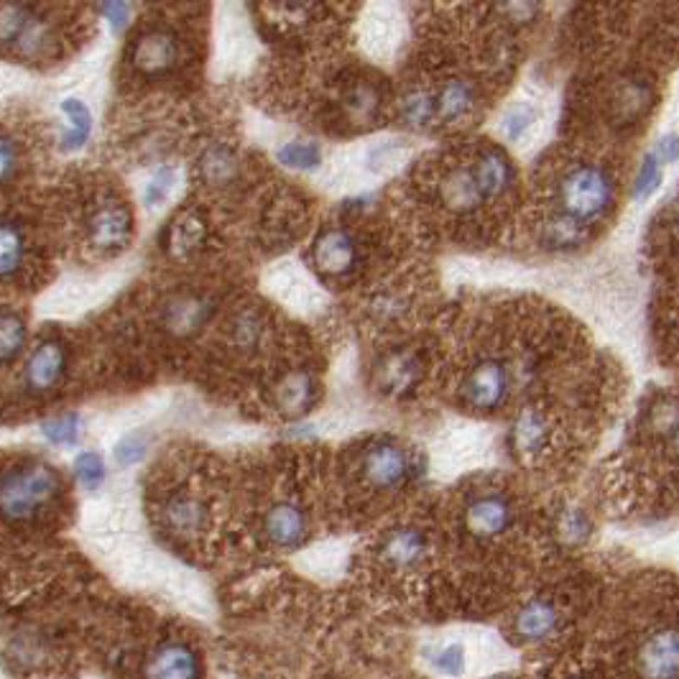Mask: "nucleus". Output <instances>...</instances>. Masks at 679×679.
<instances>
[{
	"mask_svg": "<svg viewBox=\"0 0 679 679\" xmlns=\"http://www.w3.org/2000/svg\"><path fill=\"white\" fill-rule=\"evenodd\" d=\"M62 493V476L49 462L28 460L0 472V519L34 521Z\"/></svg>",
	"mask_w": 679,
	"mask_h": 679,
	"instance_id": "nucleus-1",
	"label": "nucleus"
},
{
	"mask_svg": "<svg viewBox=\"0 0 679 679\" xmlns=\"http://www.w3.org/2000/svg\"><path fill=\"white\" fill-rule=\"evenodd\" d=\"M616 202V180L601 164H578L559 182V205L563 215L590 225L601 220Z\"/></svg>",
	"mask_w": 679,
	"mask_h": 679,
	"instance_id": "nucleus-2",
	"label": "nucleus"
},
{
	"mask_svg": "<svg viewBox=\"0 0 679 679\" xmlns=\"http://www.w3.org/2000/svg\"><path fill=\"white\" fill-rule=\"evenodd\" d=\"M360 472L363 481L375 491H396L409 481L411 476V457L402 445L383 440L373 442L363 453L360 460Z\"/></svg>",
	"mask_w": 679,
	"mask_h": 679,
	"instance_id": "nucleus-3",
	"label": "nucleus"
},
{
	"mask_svg": "<svg viewBox=\"0 0 679 679\" xmlns=\"http://www.w3.org/2000/svg\"><path fill=\"white\" fill-rule=\"evenodd\" d=\"M128 62L144 77L166 75L180 62V41L169 28H149L133 39Z\"/></svg>",
	"mask_w": 679,
	"mask_h": 679,
	"instance_id": "nucleus-4",
	"label": "nucleus"
},
{
	"mask_svg": "<svg viewBox=\"0 0 679 679\" xmlns=\"http://www.w3.org/2000/svg\"><path fill=\"white\" fill-rule=\"evenodd\" d=\"M511 379L501 360H481L462 381V402L478 411H493L506 404Z\"/></svg>",
	"mask_w": 679,
	"mask_h": 679,
	"instance_id": "nucleus-5",
	"label": "nucleus"
},
{
	"mask_svg": "<svg viewBox=\"0 0 679 679\" xmlns=\"http://www.w3.org/2000/svg\"><path fill=\"white\" fill-rule=\"evenodd\" d=\"M641 679H679V626H662L639 644Z\"/></svg>",
	"mask_w": 679,
	"mask_h": 679,
	"instance_id": "nucleus-6",
	"label": "nucleus"
},
{
	"mask_svg": "<svg viewBox=\"0 0 679 679\" xmlns=\"http://www.w3.org/2000/svg\"><path fill=\"white\" fill-rule=\"evenodd\" d=\"M314 266L322 276L330 279H343L350 276L356 271L360 261V250L356 238L343 227H330L324 231L314 243L312 250Z\"/></svg>",
	"mask_w": 679,
	"mask_h": 679,
	"instance_id": "nucleus-7",
	"label": "nucleus"
},
{
	"mask_svg": "<svg viewBox=\"0 0 679 679\" xmlns=\"http://www.w3.org/2000/svg\"><path fill=\"white\" fill-rule=\"evenodd\" d=\"M146 679H202L199 654L184 641H164L146 662Z\"/></svg>",
	"mask_w": 679,
	"mask_h": 679,
	"instance_id": "nucleus-8",
	"label": "nucleus"
},
{
	"mask_svg": "<svg viewBox=\"0 0 679 679\" xmlns=\"http://www.w3.org/2000/svg\"><path fill=\"white\" fill-rule=\"evenodd\" d=\"M131 212L118 199H108L95 208L87 220V235L100 250H118L131 240Z\"/></svg>",
	"mask_w": 679,
	"mask_h": 679,
	"instance_id": "nucleus-9",
	"label": "nucleus"
},
{
	"mask_svg": "<svg viewBox=\"0 0 679 679\" xmlns=\"http://www.w3.org/2000/svg\"><path fill=\"white\" fill-rule=\"evenodd\" d=\"M468 529L481 539H493L506 534L514 523V504L504 493H483L472 498L465 511Z\"/></svg>",
	"mask_w": 679,
	"mask_h": 679,
	"instance_id": "nucleus-10",
	"label": "nucleus"
},
{
	"mask_svg": "<svg viewBox=\"0 0 679 679\" xmlns=\"http://www.w3.org/2000/svg\"><path fill=\"white\" fill-rule=\"evenodd\" d=\"M263 531L269 542L279 550H297L307 542V514L297 504H276L263 519Z\"/></svg>",
	"mask_w": 679,
	"mask_h": 679,
	"instance_id": "nucleus-11",
	"label": "nucleus"
},
{
	"mask_svg": "<svg viewBox=\"0 0 679 679\" xmlns=\"http://www.w3.org/2000/svg\"><path fill=\"white\" fill-rule=\"evenodd\" d=\"M470 169H472V174H476V182L483 192L485 202H489V199H501L514 189V184H516L514 164L501 149H493V146L483 149L481 153H478L476 164H472Z\"/></svg>",
	"mask_w": 679,
	"mask_h": 679,
	"instance_id": "nucleus-12",
	"label": "nucleus"
},
{
	"mask_svg": "<svg viewBox=\"0 0 679 679\" xmlns=\"http://www.w3.org/2000/svg\"><path fill=\"white\" fill-rule=\"evenodd\" d=\"M66 371V348L59 340H44L36 345L32 358H28L24 379L32 391H49L54 388Z\"/></svg>",
	"mask_w": 679,
	"mask_h": 679,
	"instance_id": "nucleus-13",
	"label": "nucleus"
},
{
	"mask_svg": "<svg viewBox=\"0 0 679 679\" xmlns=\"http://www.w3.org/2000/svg\"><path fill=\"white\" fill-rule=\"evenodd\" d=\"M427 534L417 527H402L394 529L391 534L383 539L381 544V557L388 567H396V570H411L427 557Z\"/></svg>",
	"mask_w": 679,
	"mask_h": 679,
	"instance_id": "nucleus-14",
	"label": "nucleus"
},
{
	"mask_svg": "<svg viewBox=\"0 0 679 679\" xmlns=\"http://www.w3.org/2000/svg\"><path fill=\"white\" fill-rule=\"evenodd\" d=\"M559 626V610L550 597H531L516 614L514 631L521 641H542L552 637Z\"/></svg>",
	"mask_w": 679,
	"mask_h": 679,
	"instance_id": "nucleus-15",
	"label": "nucleus"
},
{
	"mask_svg": "<svg viewBox=\"0 0 679 679\" xmlns=\"http://www.w3.org/2000/svg\"><path fill=\"white\" fill-rule=\"evenodd\" d=\"M317 402V381L307 371H294L279 383L276 406L284 417H305Z\"/></svg>",
	"mask_w": 679,
	"mask_h": 679,
	"instance_id": "nucleus-16",
	"label": "nucleus"
},
{
	"mask_svg": "<svg viewBox=\"0 0 679 679\" xmlns=\"http://www.w3.org/2000/svg\"><path fill=\"white\" fill-rule=\"evenodd\" d=\"M476 87L468 79H447L445 85L434 92V108H437V121L457 123L468 118L476 110Z\"/></svg>",
	"mask_w": 679,
	"mask_h": 679,
	"instance_id": "nucleus-17",
	"label": "nucleus"
},
{
	"mask_svg": "<svg viewBox=\"0 0 679 679\" xmlns=\"http://www.w3.org/2000/svg\"><path fill=\"white\" fill-rule=\"evenodd\" d=\"M440 197L455 212H470L481 202H485L472 169H455V172H449L440 184Z\"/></svg>",
	"mask_w": 679,
	"mask_h": 679,
	"instance_id": "nucleus-18",
	"label": "nucleus"
},
{
	"mask_svg": "<svg viewBox=\"0 0 679 679\" xmlns=\"http://www.w3.org/2000/svg\"><path fill=\"white\" fill-rule=\"evenodd\" d=\"M212 314V305L205 297H180L169 301L166 307V328L176 335H189L199 324L208 322Z\"/></svg>",
	"mask_w": 679,
	"mask_h": 679,
	"instance_id": "nucleus-19",
	"label": "nucleus"
},
{
	"mask_svg": "<svg viewBox=\"0 0 679 679\" xmlns=\"http://www.w3.org/2000/svg\"><path fill=\"white\" fill-rule=\"evenodd\" d=\"M552 430L550 422L539 411H521L519 419L514 424V445L519 447L523 455H539L544 447L550 445Z\"/></svg>",
	"mask_w": 679,
	"mask_h": 679,
	"instance_id": "nucleus-20",
	"label": "nucleus"
},
{
	"mask_svg": "<svg viewBox=\"0 0 679 679\" xmlns=\"http://www.w3.org/2000/svg\"><path fill=\"white\" fill-rule=\"evenodd\" d=\"M164 521L174 534H197L205 527V506L192 496H176L164 506Z\"/></svg>",
	"mask_w": 679,
	"mask_h": 679,
	"instance_id": "nucleus-21",
	"label": "nucleus"
},
{
	"mask_svg": "<svg viewBox=\"0 0 679 679\" xmlns=\"http://www.w3.org/2000/svg\"><path fill=\"white\" fill-rule=\"evenodd\" d=\"M205 225L195 212H184L180 220H174L166 231V250L172 256H187L202 246Z\"/></svg>",
	"mask_w": 679,
	"mask_h": 679,
	"instance_id": "nucleus-22",
	"label": "nucleus"
},
{
	"mask_svg": "<svg viewBox=\"0 0 679 679\" xmlns=\"http://www.w3.org/2000/svg\"><path fill=\"white\" fill-rule=\"evenodd\" d=\"M62 113L70 118V131L64 133L62 144H59V146H62V151L83 149V146L87 144V138H90V133H92V113H90V108H87L83 100L66 98L62 102Z\"/></svg>",
	"mask_w": 679,
	"mask_h": 679,
	"instance_id": "nucleus-23",
	"label": "nucleus"
},
{
	"mask_svg": "<svg viewBox=\"0 0 679 679\" xmlns=\"http://www.w3.org/2000/svg\"><path fill=\"white\" fill-rule=\"evenodd\" d=\"M26 256V238L18 225L0 223V279L16 274Z\"/></svg>",
	"mask_w": 679,
	"mask_h": 679,
	"instance_id": "nucleus-24",
	"label": "nucleus"
},
{
	"mask_svg": "<svg viewBox=\"0 0 679 679\" xmlns=\"http://www.w3.org/2000/svg\"><path fill=\"white\" fill-rule=\"evenodd\" d=\"M542 240L557 250H572L585 240V225H580L578 220L567 218L559 212L557 218H552L550 223L544 225Z\"/></svg>",
	"mask_w": 679,
	"mask_h": 679,
	"instance_id": "nucleus-25",
	"label": "nucleus"
},
{
	"mask_svg": "<svg viewBox=\"0 0 679 679\" xmlns=\"http://www.w3.org/2000/svg\"><path fill=\"white\" fill-rule=\"evenodd\" d=\"M26 345V322L16 312H0V366L21 356Z\"/></svg>",
	"mask_w": 679,
	"mask_h": 679,
	"instance_id": "nucleus-26",
	"label": "nucleus"
},
{
	"mask_svg": "<svg viewBox=\"0 0 679 679\" xmlns=\"http://www.w3.org/2000/svg\"><path fill=\"white\" fill-rule=\"evenodd\" d=\"M402 118H404V123L415 125V128H427V125L437 121L434 92H430V90L406 92L404 100H402Z\"/></svg>",
	"mask_w": 679,
	"mask_h": 679,
	"instance_id": "nucleus-27",
	"label": "nucleus"
},
{
	"mask_svg": "<svg viewBox=\"0 0 679 679\" xmlns=\"http://www.w3.org/2000/svg\"><path fill=\"white\" fill-rule=\"evenodd\" d=\"M34 18V11L28 5L0 3V44H18Z\"/></svg>",
	"mask_w": 679,
	"mask_h": 679,
	"instance_id": "nucleus-28",
	"label": "nucleus"
},
{
	"mask_svg": "<svg viewBox=\"0 0 679 679\" xmlns=\"http://www.w3.org/2000/svg\"><path fill=\"white\" fill-rule=\"evenodd\" d=\"M276 159L297 172H314L322 164V149L312 141H289L276 151Z\"/></svg>",
	"mask_w": 679,
	"mask_h": 679,
	"instance_id": "nucleus-29",
	"label": "nucleus"
},
{
	"mask_svg": "<svg viewBox=\"0 0 679 679\" xmlns=\"http://www.w3.org/2000/svg\"><path fill=\"white\" fill-rule=\"evenodd\" d=\"M662 180H664V166L659 164V159L649 151L646 157L641 159L637 180H633V189H631L633 199H637V202H646V199L654 197V192L662 187Z\"/></svg>",
	"mask_w": 679,
	"mask_h": 679,
	"instance_id": "nucleus-30",
	"label": "nucleus"
},
{
	"mask_svg": "<svg viewBox=\"0 0 679 679\" xmlns=\"http://www.w3.org/2000/svg\"><path fill=\"white\" fill-rule=\"evenodd\" d=\"M41 432L51 445L70 447V445H77L79 432H83V422H79L77 415H72L70 411V415H59L54 419H49V422H44Z\"/></svg>",
	"mask_w": 679,
	"mask_h": 679,
	"instance_id": "nucleus-31",
	"label": "nucleus"
},
{
	"mask_svg": "<svg viewBox=\"0 0 679 679\" xmlns=\"http://www.w3.org/2000/svg\"><path fill=\"white\" fill-rule=\"evenodd\" d=\"M235 169H238V161H235L233 153L223 149V146H215V149H210L202 159V174L208 182L223 184L227 180H233Z\"/></svg>",
	"mask_w": 679,
	"mask_h": 679,
	"instance_id": "nucleus-32",
	"label": "nucleus"
},
{
	"mask_svg": "<svg viewBox=\"0 0 679 679\" xmlns=\"http://www.w3.org/2000/svg\"><path fill=\"white\" fill-rule=\"evenodd\" d=\"M75 476L83 483V489L95 491L106 483V460L98 453H79L75 460Z\"/></svg>",
	"mask_w": 679,
	"mask_h": 679,
	"instance_id": "nucleus-33",
	"label": "nucleus"
},
{
	"mask_svg": "<svg viewBox=\"0 0 679 679\" xmlns=\"http://www.w3.org/2000/svg\"><path fill=\"white\" fill-rule=\"evenodd\" d=\"M379 92H375V87L371 85H356L350 87L348 95H345V106H348V113L353 118H358V121H368V118L375 115V110H379Z\"/></svg>",
	"mask_w": 679,
	"mask_h": 679,
	"instance_id": "nucleus-34",
	"label": "nucleus"
},
{
	"mask_svg": "<svg viewBox=\"0 0 679 679\" xmlns=\"http://www.w3.org/2000/svg\"><path fill=\"white\" fill-rule=\"evenodd\" d=\"M146 447H149V437H146V434H141V432L125 434V437L118 442V447H115V462L121 465V468H131V465L144 460Z\"/></svg>",
	"mask_w": 679,
	"mask_h": 679,
	"instance_id": "nucleus-35",
	"label": "nucleus"
},
{
	"mask_svg": "<svg viewBox=\"0 0 679 679\" xmlns=\"http://www.w3.org/2000/svg\"><path fill=\"white\" fill-rule=\"evenodd\" d=\"M432 667L445 677H462V671H465L462 644H449L445 649H437L432 656Z\"/></svg>",
	"mask_w": 679,
	"mask_h": 679,
	"instance_id": "nucleus-36",
	"label": "nucleus"
},
{
	"mask_svg": "<svg viewBox=\"0 0 679 679\" xmlns=\"http://www.w3.org/2000/svg\"><path fill=\"white\" fill-rule=\"evenodd\" d=\"M174 182H176V172L172 166H161L153 172L151 182L146 184V205L149 208H157V205L164 202V199L169 197V192L174 189Z\"/></svg>",
	"mask_w": 679,
	"mask_h": 679,
	"instance_id": "nucleus-37",
	"label": "nucleus"
},
{
	"mask_svg": "<svg viewBox=\"0 0 679 679\" xmlns=\"http://www.w3.org/2000/svg\"><path fill=\"white\" fill-rule=\"evenodd\" d=\"M534 121H536V113L531 106H516L508 110V115L504 118V133L508 141H519V138L527 136Z\"/></svg>",
	"mask_w": 679,
	"mask_h": 679,
	"instance_id": "nucleus-38",
	"label": "nucleus"
},
{
	"mask_svg": "<svg viewBox=\"0 0 679 679\" xmlns=\"http://www.w3.org/2000/svg\"><path fill=\"white\" fill-rule=\"evenodd\" d=\"M411 379H415V363L409 358H394L383 368V381L391 388H404Z\"/></svg>",
	"mask_w": 679,
	"mask_h": 679,
	"instance_id": "nucleus-39",
	"label": "nucleus"
},
{
	"mask_svg": "<svg viewBox=\"0 0 679 679\" xmlns=\"http://www.w3.org/2000/svg\"><path fill=\"white\" fill-rule=\"evenodd\" d=\"M588 534H590V521H588L585 514L582 511L565 514V519H563V536L565 539H570L572 544H578Z\"/></svg>",
	"mask_w": 679,
	"mask_h": 679,
	"instance_id": "nucleus-40",
	"label": "nucleus"
},
{
	"mask_svg": "<svg viewBox=\"0 0 679 679\" xmlns=\"http://www.w3.org/2000/svg\"><path fill=\"white\" fill-rule=\"evenodd\" d=\"M16 166H18L16 144H13L9 136L0 133V182L11 180V176L16 174Z\"/></svg>",
	"mask_w": 679,
	"mask_h": 679,
	"instance_id": "nucleus-41",
	"label": "nucleus"
},
{
	"mask_svg": "<svg viewBox=\"0 0 679 679\" xmlns=\"http://www.w3.org/2000/svg\"><path fill=\"white\" fill-rule=\"evenodd\" d=\"M98 11L102 13V16H106V21L115 34L123 32V28L128 26V18H131V5L128 3H102Z\"/></svg>",
	"mask_w": 679,
	"mask_h": 679,
	"instance_id": "nucleus-42",
	"label": "nucleus"
},
{
	"mask_svg": "<svg viewBox=\"0 0 679 679\" xmlns=\"http://www.w3.org/2000/svg\"><path fill=\"white\" fill-rule=\"evenodd\" d=\"M654 157L659 159V164H675V161H679V136H675V133H667V136H662L659 141H656L654 146Z\"/></svg>",
	"mask_w": 679,
	"mask_h": 679,
	"instance_id": "nucleus-43",
	"label": "nucleus"
},
{
	"mask_svg": "<svg viewBox=\"0 0 679 679\" xmlns=\"http://www.w3.org/2000/svg\"><path fill=\"white\" fill-rule=\"evenodd\" d=\"M258 335H261V324H258L256 317H240L238 324H235V340L238 343H256Z\"/></svg>",
	"mask_w": 679,
	"mask_h": 679,
	"instance_id": "nucleus-44",
	"label": "nucleus"
},
{
	"mask_svg": "<svg viewBox=\"0 0 679 679\" xmlns=\"http://www.w3.org/2000/svg\"><path fill=\"white\" fill-rule=\"evenodd\" d=\"M669 447L671 453H675V460L679 462V422L671 427V437H669Z\"/></svg>",
	"mask_w": 679,
	"mask_h": 679,
	"instance_id": "nucleus-45",
	"label": "nucleus"
},
{
	"mask_svg": "<svg viewBox=\"0 0 679 679\" xmlns=\"http://www.w3.org/2000/svg\"><path fill=\"white\" fill-rule=\"evenodd\" d=\"M677 233H679V220H677Z\"/></svg>",
	"mask_w": 679,
	"mask_h": 679,
	"instance_id": "nucleus-46",
	"label": "nucleus"
}]
</instances>
